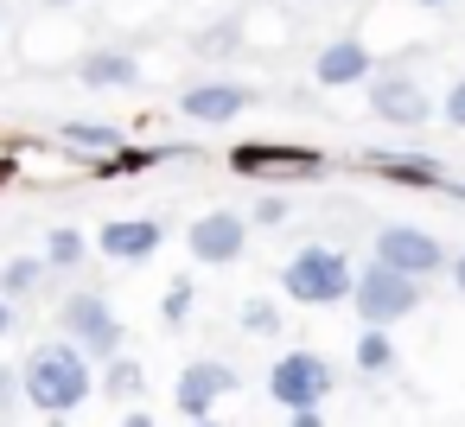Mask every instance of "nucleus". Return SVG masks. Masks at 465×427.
Instances as JSON below:
<instances>
[{
    "instance_id": "obj_8",
    "label": "nucleus",
    "mask_w": 465,
    "mask_h": 427,
    "mask_svg": "<svg viewBox=\"0 0 465 427\" xmlns=\"http://www.w3.org/2000/svg\"><path fill=\"white\" fill-rule=\"evenodd\" d=\"M236 389H242V376H236L223 357H192V363L179 370V382H173V408H179L185 427H192V421H211L217 402L236 395Z\"/></svg>"
},
{
    "instance_id": "obj_23",
    "label": "nucleus",
    "mask_w": 465,
    "mask_h": 427,
    "mask_svg": "<svg viewBox=\"0 0 465 427\" xmlns=\"http://www.w3.org/2000/svg\"><path fill=\"white\" fill-rule=\"evenodd\" d=\"M192 293H198L192 281H173V287H166V300H160V313H166V325H185V313H192Z\"/></svg>"
},
{
    "instance_id": "obj_29",
    "label": "nucleus",
    "mask_w": 465,
    "mask_h": 427,
    "mask_svg": "<svg viewBox=\"0 0 465 427\" xmlns=\"http://www.w3.org/2000/svg\"><path fill=\"white\" fill-rule=\"evenodd\" d=\"M452 287H459V293H465V249H459V255H452Z\"/></svg>"
},
{
    "instance_id": "obj_11",
    "label": "nucleus",
    "mask_w": 465,
    "mask_h": 427,
    "mask_svg": "<svg viewBox=\"0 0 465 427\" xmlns=\"http://www.w3.org/2000/svg\"><path fill=\"white\" fill-rule=\"evenodd\" d=\"M185 249H192V262H204V268L242 262V249H249V217H242V211H204V217L185 230Z\"/></svg>"
},
{
    "instance_id": "obj_9",
    "label": "nucleus",
    "mask_w": 465,
    "mask_h": 427,
    "mask_svg": "<svg viewBox=\"0 0 465 427\" xmlns=\"http://www.w3.org/2000/svg\"><path fill=\"white\" fill-rule=\"evenodd\" d=\"M255 103H262V90L255 84H236V77H198V84L179 90V115L198 122V128H223L242 109H255Z\"/></svg>"
},
{
    "instance_id": "obj_26",
    "label": "nucleus",
    "mask_w": 465,
    "mask_h": 427,
    "mask_svg": "<svg viewBox=\"0 0 465 427\" xmlns=\"http://www.w3.org/2000/svg\"><path fill=\"white\" fill-rule=\"evenodd\" d=\"M440 115H446L452 128H465V77H459V84H446V96H440Z\"/></svg>"
},
{
    "instance_id": "obj_12",
    "label": "nucleus",
    "mask_w": 465,
    "mask_h": 427,
    "mask_svg": "<svg viewBox=\"0 0 465 427\" xmlns=\"http://www.w3.org/2000/svg\"><path fill=\"white\" fill-rule=\"evenodd\" d=\"M160 243H166V223L160 217H115V223L96 230V255L103 262H122V268L160 255Z\"/></svg>"
},
{
    "instance_id": "obj_15",
    "label": "nucleus",
    "mask_w": 465,
    "mask_h": 427,
    "mask_svg": "<svg viewBox=\"0 0 465 427\" xmlns=\"http://www.w3.org/2000/svg\"><path fill=\"white\" fill-rule=\"evenodd\" d=\"M363 166H376L389 185H420V192H440V185H446L440 166L420 160V154H363Z\"/></svg>"
},
{
    "instance_id": "obj_20",
    "label": "nucleus",
    "mask_w": 465,
    "mask_h": 427,
    "mask_svg": "<svg viewBox=\"0 0 465 427\" xmlns=\"http://www.w3.org/2000/svg\"><path fill=\"white\" fill-rule=\"evenodd\" d=\"M351 363H357L363 376H389V370H395V344H389V332H357Z\"/></svg>"
},
{
    "instance_id": "obj_31",
    "label": "nucleus",
    "mask_w": 465,
    "mask_h": 427,
    "mask_svg": "<svg viewBox=\"0 0 465 427\" xmlns=\"http://www.w3.org/2000/svg\"><path fill=\"white\" fill-rule=\"evenodd\" d=\"M39 7H84V0H39Z\"/></svg>"
},
{
    "instance_id": "obj_17",
    "label": "nucleus",
    "mask_w": 465,
    "mask_h": 427,
    "mask_svg": "<svg viewBox=\"0 0 465 427\" xmlns=\"http://www.w3.org/2000/svg\"><path fill=\"white\" fill-rule=\"evenodd\" d=\"M58 141H64L71 154H90L96 166H103V160H115V154H128L122 128H90V122H58Z\"/></svg>"
},
{
    "instance_id": "obj_1",
    "label": "nucleus",
    "mask_w": 465,
    "mask_h": 427,
    "mask_svg": "<svg viewBox=\"0 0 465 427\" xmlns=\"http://www.w3.org/2000/svg\"><path fill=\"white\" fill-rule=\"evenodd\" d=\"M20 389L45 421H71V408H84L96 395V363L71 344V338H45L26 351L20 363Z\"/></svg>"
},
{
    "instance_id": "obj_13",
    "label": "nucleus",
    "mask_w": 465,
    "mask_h": 427,
    "mask_svg": "<svg viewBox=\"0 0 465 427\" xmlns=\"http://www.w3.org/2000/svg\"><path fill=\"white\" fill-rule=\"evenodd\" d=\"M376 77V52L363 45V39H331V45H319V58H312V84L319 90H351V84H370Z\"/></svg>"
},
{
    "instance_id": "obj_14",
    "label": "nucleus",
    "mask_w": 465,
    "mask_h": 427,
    "mask_svg": "<svg viewBox=\"0 0 465 427\" xmlns=\"http://www.w3.org/2000/svg\"><path fill=\"white\" fill-rule=\"evenodd\" d=\"M77 84L84 90H134L141 84V58L128 45H96L77 58Z\"/></svg>"
},
{
    "instance_id": "obj_21",
    "label": "nucleus",
    "mask_w": 465,
    "mask_h": 427,
    "mask_svg": "<svg viewBox=\"0 0 465 427\" xmlns=\"http://www.w3.org/2000/svg\"><path fill=\"white\" fill-rule=\"evenodd\" d=\"M236 325H242L249 338H281V306H274V300H242Z\"/></svg>"
},
{
    "instance_id": "obj_10",
    "label": "nucleus",
    "mask_w": 465,
    "mask_h": 427,
    "mask_svg": "<svg viewBox=\"0 0 465 427\" xmlns=\"http://www.w3.org/2000/svg\"><path fill=\"white\" fill-rule=\"evenodd\" d=\"M230 166L242 179H319L325 173V154L287 147V141H242V147H230Z\"/></svg>"
},
{
    "instance_id": "obj_2",
    "label": "nucleus",
    "mask_w": 465,
    "mask_h": 427,
    "mask_svg": "<svg viewBox=\"0 0 465 427\" xmlns=\"http://www.w3.org/2000/svg\"><path fill=\"white\" fill-rule=\"evenodd\" d=\"M351 287H357V268L331 243H300L281 262V293L293 306H338V300H351Z\"/></svg>"
},
{
    "instance_id": "obj_6",
    "label": "nucleus",
    "mask_w": 465,
    "mask_h": 427,
    "mask_svg": "<svg viewBox=\"0 0 465 427\" xmlns=\"http://www.w3.org/2000/svg\"><path fill=\"white\" fill-rule=\"evenodd\" d=\"M370 262L389 268V274H408V281H427V274L452 268L446 243H440L433 230H420V223H376V236H370Z\"/></svg>"
},
{
    "instance_id": "obj_28",
    "label": "nucleus",
    "mask_w": 465,
    "mask_h": 427,
    "mask_svg": "<svg viewBox=\"0 0 465 427\" xmlns=\"http://www.w3.org/2000/svg\"><path fill=\"white\" fill-rule=\"evenodd\" d=\"M122 427H160V421H153L147 408H128V414H122Z\"/></svg>"
},
{
    "instance_id": "obj_3",
    "label": "nucleus",
    "mask_w": 465,
    "mask_h": 427,
    "mask_svg": "<svg viewBox=\"0 0 465 427\" xmlns=\"http://www.w3.org/2000/svg\"><path fill=\"white\" fill-rule=\"evenodd\" d=\"M58 325H64V338H71L90 363H115V357L128 351V325H122V313H115V306H109V293H96V287L64 293Z\"/></svg>"
},
{
    "instance_id": "obj_27",
    "label": "nucleus",
    "mask_w": 465,
    "mask_h": 427,
    "mask_svg": "<svg viewBox=\"0 0 465 427\" xmlns=\"http://www.w3.org/2000/svg\"><path fill=\"white\" fill-rule=\"evenodd\" d=\"M287 427H325V414H319V408H306V414H287Z\"/></svg>"
},
{
    "instance_id": "obj_18",
    "label": "nucleus",
    "mask_w": 465,
    "mask_h": 427,
    "mask_svg": "<svg viewBox=\"0 0 465 427\" xmlns=\"http://www.w3.org/2000/svg\"><path fill=\"white\" fill-rule=\"evenodd\" d=\"M45 281H52V268H45V255H14L7 268H0V300H33V293H45Z\"/></svg>"
},
{
    "instance_id": "obj_7",
    "label": "nucleus",
    "mask_w": 465,
    "mask_h": 427,
    "mask_svg": "<svg viewBox=\"0 0 465 427\" xmlns=\"http://www.w3.org/2000/svg\"><path fill=\"white\" fill-rule=\"evenodd\" d=\"M363 96H370V115L389 122V128H401V134L433 122V96L420 90L414 71H376V77L363 84Z\"/></svg>"
},
{
    "instance_id": "obj_4",
    "label": "nucleus",
    "mask_w": 465,
    "mask_h": 427,
    "mask_svg": "<svg viewBox=\"0 0 465 427\" xmlns=\"http://www.w3.org/2000/svg\"><path fill=\"white\" fill-rule=\"evenodd\" d=\"M420 300H427V281L389 274V268H376V262H363V268H357L351 306H357L363 332H389V325H401L408 313H420Z\"/></svg>"
},
{
    "instance_id": "obj_32",
    "label": "nucleus",
    "mask_w": 465,
    "mask_h": 427,
    "mask_svg": "<svg viewBox=\"0 0 465 427\" xmlns=\"http://www.w3.org/2000/svg\"><path fill=\"white\" fill-rule=\"evenodd\" d=\"M414 7H446V0H414Z\"/></svg>"
},
{
    "instance_id": "obj_30",
    "label": "nucleus",
    "mask_w": 465,
    "mask_h": 427,
    "mask_svg": "<svg viewBox=\"0 0 465 427\" xmlns=\"http://www.w3.org/2000/svg\"><path fill=\"white\" fill-rule=\"evenodd\" d=\"M14 332V300H0V338Z\"/></svg>"
},
{
    "instance_id": "obj_16",
    "label": "nucleus",
    "mask_w": 465,
    "mask_h": 427,
    "mask_svg": "<svg viewBox=\"0 0 465 427\" xmlns=\"http://www.w3.org/2000/svg\"><path fill=\"white\" fill-rule=\"evenodd\" d=\"M96 389H103L109 402H122V408H141V395H147V363L122 351L115 363H103V376H96Z\"/></svg>"
},
{
    "instance_id": "obj_33",
    "label": "nucleus",
    "mask_w": 465,
    "mask_h": 427,
    "mask_svg": "<svg viewBox=\"0 0 465 427\" xmlns=\"http://www.w3.org/2000/svg\"><path fill=\"white\" fill-rule=\"evenodd\" d=\"M192 427H217V421H192Z\"/></svg>"
},
{
    "instance_id": "obj_34",
    "label": "nucleus",
    "mask_w": 465,
    "mask_h": 427,
    "mask_svg": "<svg viewBox=\"0 0 465 427\" xmlns=\"http://www.w3.org/2000/svg\"><path fill=\"white\" fill-rule=\"evenodd\" d=\"M45 427H71V421H45Z\"/></svg>"
},
{
    "instance_id": "obj_22",
    "label": "nucleus",
    "mask_w": 465,
    "mask_h": 427,
    "mask_svg": "<svg viewBox=\"0 0 465 427\" xmlns=\"http://www.w3.org/2000/svg\"><path fill=\"white\" fill-rule=\"evenodd\" d=\"M236 39H242V20H223V26L198 33V52L204 58H223V52H236Z\"/></svg>"
},
{
    "instance_id": "obj_5",
    "label": "nucleus",
    "mask_w": 465,
    "mask_h": 427,
    "mask_svg": "<svg viewBox=\"0 0 465 427\" xmlns=\"http://www.w3.org/2000/svg\"><path fill=\"white\" fill-rule=\"evenodd\" d=\"M331 389H338V370H331V357H325V351H306V344L281 351V357H274V370H268V395H274L287 414L325 408V395H331Z\"/></svg>"
},
{
    "instance_id": "obj_24",
    "label": "nucleus",
    "mask_w": 465,
    "mask_h": 427,
    "mask_svg": "<svg viewBox=\"0 0 465 427\" xmlns=\"http://www.w3.org/2000/svg\"><path fill=\"white\" fill-rule=\"evenodd\" d=\"M20 402H26V389H20V370H14V363H0V421H7Z\"/></svg>"
},
{
    "instance_id": "obj_19",
    "label": "nucleus",
    "mask_w": 465,
    "mask_h": 427,
    "mask_svg": "<svg viewBox=\"0 0 465 427\" xmlns=\"http://www.w3.org/2000/svg\"><path fill=\"white\" fill-rule=\"evenodd\" d=\"M84 262H90V236L77 223H52L45 230V268L58 274V268H84Z\"/></svg>"
},
{
    "instance_id": "obj_25",
    "label": "nucleus",
    "mask_w": 465,
    "mask_h": 427,
    "mask_svg": "<svg viewBox=\"0 0 465 427\" xmlns=\"http://www.w3.org/2000/svg\"><path fill=\"white\" fill-rule=\"evenodd\" d=\"M249 223H255V230H281V223H287V198H262V204L249 211Z\"/></svg>"
}]
</instances>
